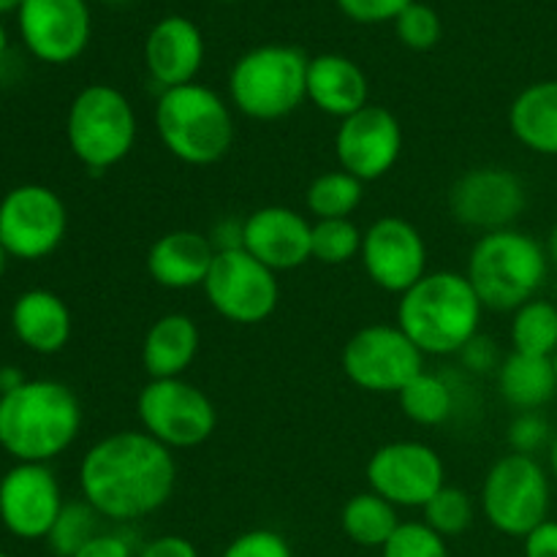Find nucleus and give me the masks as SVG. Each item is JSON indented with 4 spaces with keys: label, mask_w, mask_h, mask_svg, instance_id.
Instances as JSON below:
<instances>
[{
    "label": "nucleus",
    "mask_w": 557,
    "mask_h": 557,
    "mask_svg": "<svg viewBox=\"0 0 557 557\" xmlns=\"http://www.w3.org/2000/svg\"><path fill=\"white\" fill-rule=\"evenodd\" d=\"M22 0H0V14H9V11L20 9Z\"/></svg>",
    "instance_id": "46"
},
{
    "label": "nucleus",
    "mask_w": 557,
    "mask_h": 557,
    "mask_svg": "<svg viewBox=\"0 0 557 557\" xmlns=\"http://www.w3.org/2000/svg\"><path fill=\"white\" fill-rule=\"evenodd\" d=\"M136 557H199V549L194 547V542L185 536H156L145 544V547L136 553Z\"/></svg>",
    "instance_id": "41"
},
{
    "label": "nucleus",
    "mask_w": 557,
    "mask_h": 557,
    "mask_svg": "<svg viewBox=\"0 0 557 557\" xmlns=\"http://www.w3.org/2000/svg\"><path fill=\"white\" fill-rule=\"evenodd\" d=\"M205 36L188 16H163L145 38V69L161 90L196 82L205 65Z\"/></svg>",
    "instance_id": "20"
},
{
    "label": "nucleus",
    "mask_w": 557,
    "mask_h": 557,
    "mask_svg": "<svg viewBox=\"0 0 557 557\" xmlns=\"http://www.w3.org/2000/svg\"><path fill=\"white\" fill-rule=\"evenodd\" d=\"M218 250L210 234L194 228H174L161 234L147 250V272L169 292H188L205 286Z\"/></svg>",
    "instance_id": "21"
},
{
    "label": "nucleus",
    "mask_w": 557,
    "mask_h": 557,
    "mask_svg": "<svg viewBox=\"0 0 557 557\" xmlns=\"http://www.w3.org/2000/svg\"><path fill=\"white\" fill-rule=\"evenodd\" d=\"M441 16L428 3L413 0L406 11L395 20V33L400 38L403 47L413 49V52H428L441 41Z\"/></svg>",
    "instance_id": "35"
},
{
    "label": "nucleus",
    "mask_w": 557,
    "mask_h": 557,
    "mask_svg": "<svg viewBox=\"0 0 557 557\" xmlns=\"http://www.w3.org/2000/svg\"><path fill=\"white\" fill-rule=\"evenodd\" d=\"M397 403L408 422L419 424V428H441L455 417V386L444 379L441 373H430L422 370L413 381H408L400 392H397Z\"/></svg>",
    "instance_id": "28"
},
{
    "label": "nucleus",
    "mask_w": 557,
    "mask_h": 557,
    "mask_svg": "<svg viewBox=\"0 0 557 557\" xmlns=\"http://www.w3.org/2000/svg\"><path fill=\"white\" fill-rule=\"evenodd\" d=\"M82 403L69 384L54 379H27L0 395V449L14 462L49 466L79 438Z\"/></svg>",
    "instance_id": "2"
},
{
    "label": "nucleus",
    "mask_w": 557,
    "mask_h": 557,
    "mask_svg": "<svg viewBox=\"0 0 557 557\" xmlns=\"http://www.w3.org/2000/svg\"><path fill=\"white\" fill-rule=\"evenodd\" d=\"M0 557H11V555H5V553H0Z\"/></svg>",
    "instance_id": "51"
},
{
    "label": "nucleus",
    "mask_w": 557,
    "mask_h": 557,
    "mask_svg": "<svg viewBox=\"0 0 557 557\" xmlns=\"http://www.w3.org/2000/svg\"><path fill=\"white\" fill-rule=\"evenodd\" d=\"M156 131L161 145L188 166H212L228 156L237 139L234 107L199 82L161 90Z\"/></svg>",
    "instance_id": "4"
},
{
    "label": "nucleus",
    "mask_w": 557,
    "mask_h": 557,
    "mask_svg": "<svg viewBox=\"0 0 557 557\" xmlns=\"http://www.w3.org/2000/svg\"><path fill=\"white\" fill-rule=\"evenodd\" d=\"M177 487L174 451L145 430H117L85 451L79 462L82 500L103 520L139 522L172 500Z\"/></svg>",
    "instance_id": "1"
},
{
    "label": "nucleus",
    "mask_w": 557,
    "mask_h": 557,
    "mask_svg": "<svg viewBox=\"0 0 557 557\" xmlns=\"http://www.w3.org/2000/svg\"><path fill=\"white\" fill-rule=\"evenodd\" d=\"M368 490L395 509H424L446 484V466L438 451L422 441H389L370 455Z\"/></svg>",
    "instance_id": "13"
},
{
    "label": "nucleus",
    "mask_w": 557,
    "mask_h": 557,
    "mask_svg": "<svg viewBox=\"0 0 557 557\" xmlns=\"http://www.w3.org/2000/svg\"><path fill=\"white\" fill-rule=\"evenodd\" d=\"M457 357H460L462 368L471 370V373H476V375L498 373L500 362H504V359H500V351H498V346H495L493 337L482 335V332H479V335L473 337V341L468 343V346L462 348V351L457 354Z\"/></svg>",
    "instance_id": "39"
},
{
    "label": "nucleus",
    "mask_w": 557,
    "mask_h": 557,
    "mask_svg": "<svg viewBox=\"0 0 557 557\" xmlns=\"http://www.w3.org/2000/svg\"><path fill=\"white\" fill-rule=\"evenodd\" d=\"M141 430L166 449H196L218 428V411L205 389L185 379H150L136 397Z\"/></svg>",
    "instance_id": "9"
},
{
    "label": "nucleus",
    "mask_w": 557,
    "mask_h": 557,
    "mask_svg": "<svg viewBox=\"0 0 557 557\" xmlns=\"http://www.w3.org/2000/svg\"><path fill=\"white\" fill-rule=\"evenodd\" d=\"M506 438L515 455L536 457L544 446L553 444V430L539 411H522L511 419Z\"/></svg>",
    "instance_id": "36"
},
{
    "label": "nucleus",
    "mask_w": 557,
    "mask_h": 557,
    "mask_svg": "<svg viewBox=\"0 0 557 557\" xmlns=\"http://www.w3.org/2000/svg\"><path fill=\"white\" fill-rule=\"evenodd\" d=\"M549 471L557 479V433L553 435V444H549Z\"/></svg>",
    "instance_id": "45"
},
{
    "label": "nucleus",
    "mask_w": 557,
    "mask_h": 557,
    "mask_svg": "<svg viewBox=\"0 0 557 557\" xmlns=\"http://www.w3.org/2000/svg\"><path fill=\"white\" fill-rule=\"evenodd\" d=\"M553 359H555V373H557V354H555V357H553Z\"/></svg>",
    "instance_id": "50"
},
{
    "label": "nucleus",
    "mask_w": 557,
    "mask_h": 557,
    "mask_svg": "<svg viewBox=\"0 0 557 557\" xmlns=\"http://www.w3.org/2000/svg\"><path fill=\"white\" fill-rule=\"evenodd\" d=\"M74 557H136V555H134V547H131L128 536L114 531H101L98 536H92Z\"/></svg>",
    "instance_id": "40"
},
{
    "label": "nucleus",
    "mask_w": 557,
    "mask_h": 557,
    "mask_svg": "<svg viewBox=\"0 0 557 557\" xmlns=\"http://www.w3.org/2000/svg\"><path fill=\"white\" fill-rule=\"evenodd\" d=\"M9 259H11V256L5 253V248H3V245H0V277H3V272H5V261H9Z\"/></svg>",
    "instance_id": "48"
},
{
    "label": "nucleus",
    "mask_w": 557,
    "mask_h": 557,
    "mask_svg": "<svg viewBox=\"0 0 557 557\" xmlns=\"http://www.w3.org/2000/svg\"><path fill=\"white\" fill-rule=\"evenodd\" d=\"M509 131L525 150L557 158V79L520 90L509 107Z\"/></svg>",
    "instance_id": "25"
},
{
    "label": "nucleus",
    "mask_w": 557,
    "mask_h": 557,
    "mask_svg": "<svg viewBox=\"0 0 557 557\" xmlns=\"http://www.w3.org/2000/svg\"><path fill=\"white\" fill-rule=\"evenodd\" d=\"M549 272L547 248L520 228L482 234L468 253L466 277L484 310L515 313L539 297Z\"/></svg>",
    "instance_id": "5"
},
{
    "label": "nucleus",
    "mask_w": 557,
    "mask_h": 557,
    "mask_svg": "<svg viewBox=\"0 0 557 557\" xmlns=\"http://www.w3.org/2000/svg\"><path fill=\"white\" fill-rule=\"evenodd\" d=\"M139 136L134 103L120 87L92 82L82 87L65 114V141L90 172H109L131 156Z\"/></svg>",
    "instance_id": "7"
},
{
    "label": "nucleus",
    "mask_w": 557,
    "mask_h": 557,
    "mask_svg": "<svg viewBox=\"0 0 557 557\" xmlns=\"http://www.w3.org/2000/svg\"><path fill=\"white\" fill-rule=\"evenodd\" d=\"M25 375L20 373V370L14 368V364H5V368H0V395H5V392L16 389L20 384H25Z\"/></svg>",
    "instance_id": "43"
},
{
    "label": "nucleus",
    "mask_w": 557,
    "mask_h": 557,
    "mask_svg": "<svg viewBox=\"0 0 557 557\" xmlns=\"http://www.w3.org/2000/svg\"><path fill=\"white\" fill-rule=\"evenodd\" d=\"M308 101L330 117H351L370 103L368 74L346 54H315L308 63Z\"/></svg>",
    "instance_id": "23"
},
{
    "label": "nucleus",
    "mask_w": 557,
    "mask_h": 557,
    "mask_svg": "<svg viewBox=\"0 0 557 557\" xmlns=\"http://www.w3.org/2000/svg\"><path fill=\"white\" fill-rule=\"evenodd\" d=\"M343 373L373 395H397L424 370V354L397 324H368L343 346Z\"/></svg>",
    "instance_id": "11"
},
{
    "label": "nucleus",
    "mask_w": 557,
    "mask_h": 557,
    "mask_svg": "<svg viewBox=\"0 0 557 557\" xmlns=\"http://www.w3.org/2000/svg\"><path fill=\"white\" fill-rule=\"evenodd\" d=\"M221 557H294L292 544L286 536L270 528H256V531H245L223 549Z\"/></svg>",
    "instance_id": "37"
},
{
    "label": "nucleus",
    "mask_w": 557,
    "mask_h": 557,
    "mask_svg": "<svg viewBox=\"0 0 557 557\" xmlns=\"http://www.w3.org/2000/svg\"><path fill=\"white\" fill-rule=\"evenodd\" d=\"M381 557H449V547H446V539L422 520L400 522L395 536L381 549Z\"/></svg>",
    "instance_id": "34"
},
{
    "label": "nucleus",
    "mask_w": 557,
    "mask_h": 557,
    "mask_svg": "<svg viewBox=\"0 0 557 557\" xmlns=\"http://www.w3.org/2000/svg\"><path fill=\"white\" fill-rule=\"evenodd\" d=\"M65 232L69 210L49 185H16L0 199V245L11 259H47L63 245Z\"/></svg>",
    "instance_id": "12"
},
{
    "label": "nucleus",
    "mask_w": 557,
    "mask_h": 557,
    "mask_svg": "<svg viewBox=\"0 0 557 557\" xmlns=\"http://www.w3.org/2000/svg\"><path fill=\"white\" fill-rule=\"evenodd\" d=\"M313 221L294 207H259L243 221V248L272 272H292L313 261Z\"/></svg>",
    "instance_id": "19"
},
{
    "label": "nucleus",
    "mask_w": 557,
    "mask_h": 557,
    "mask_svg": "<svg viewBox=\"0 0 557 557\" xmlns=\"http://www.w3.org/2000/svg\"><path fill=\"white\" fill-rule=\"evenodd\" d=\"M544 248H547L549 264H555V267H557V223H555V226H553V232H549V237H547V245H544Z\"/></svg>",
    "instance_id": "44"
},
{
    "label": "nucleus",
    "mask_w": 557,
    "mask_h": 557,
    "mask_svg": "<svg viewBox=\"0 0 557 557\" xmlns=\"http://www.w3.org/2000/svg\"><path fill=\"white\" fill-rule=\"evenodd\" d=\"M63 506V487L44 462H14L0 476V522L22 542L47 539Z\"/></svg>",
    "instance_id": "15"
},
{
    "label": "nucleus",
    "mask_w": 557,
    "mask_h": 557,
    "mask_svg": "<svg viewBox=\"0 0 557 557\" xmlns=\"http://www.w3.org/2000/svg\"><path fill=\"white\" fill-rule=\"evenodd\" d=\"M11 332L33 354H60L74 332V315L60 294L49 288H27L11 305Z\"/></svg>",
    "instance_id": "22"
},
{
    "label": "nucleus",
    "mask_w": 557,
    "mask_h": 557,
    "mask_svg": "<svg viewBox=\"0 0 557 557\" xmlns=\"http://www.w3.org/2000/svg\"><path fill=\"white\" fill-rule=\"evenodd\" d=\"M484 305L466 272H428L400 294L395 324L424 357H455L482 332Z\"/></svg>",
    "instance_id": "3"
},
{
    "label": "nucleus",
    "mask_w": 557,
    "mask_h": 557,
    "mask_svg": "<svg viewBox=\"0 0 557 557\" xmlns=\"http://www.w3.org/2000/svg\"><path fill=\"white\" fill-rule=\"evenodd\" d=\"M473 520H476V504H473L471 493L462 487H451V484H444L422 509L424 525H430L444 539L462 536L473 525Z\"/></svg>",
    "instance_id": "32"
},
{
    "label": "nucleus",
    "mask_w": 557,
    "mask_h": 557,
    "mask_svg": "<svg viewBox=\"0 0 557 557\" xmlns=\"http://www.w3.org/2000/svg\"><path fill=\"white\" fill-rule=\"evenodd\" d=\"M5 49H9V33H5V27L0 25V58L5 54Z\"/></svg>",
    "instance_id": "47"
},
{
    "label": "nucleus",
    "mask_w": 557,
    "mask_h": 557,
    "mask_svg": "<svg viewBox=\"0 0 557 557\" xmlns=\"http://www.w3.org/2000/svg\"><path fill=\"white\" fill-rule=\"evenodd\" d=\"M101 520L103 517L87 500H65L47 536L49 549L58 557H74L92 536L101 533Z\"/></svg>",
    "instance_id": "31"
},
{
    "label": "nucleus",
    "mask_w": 557,
    "mask_h": 557,
    "mask_svg": "<svg viewBox=\"0 0 557 557\" xmlns=\"http://www.w3.org/2000/svg\"><path fill=\"white\" fill-rule=\"evenodd\" d=\"M403 152V125L379 103H368L341 120L335 131V158L343 172L362 183H375L397 166Z\"/></svg>",
    "instance_id": "17"
},
{
    "label": "nucleus",
    "mask_w": 557,
    "mask_h": 557,
    "mask_svg": "<svg viewBox=\"0 0 557 557\" xmlns=\"http://www.w3.org/2000/svg\"><path fill=\"white\" fill-rule=\"evenodd\" d=\"M498 392L517 413L542 411L557 395V373L553 357H531L511 351L498 368Z\"/></svg>",
    "instance_id": "26"
},
{
    "label": "nucleus",
    "mask_w": 557,
    "mask_h": 557,
    "mask_svg": "<svg viewBox=\"0 0 557 557\" xmlns=\"http://www.w3.org/2000/svg\"><path fill=\"white\" fill-rule=\"evenodd\" d=\"M362 237L351 218H332V221H313V261L326 267H341L359 259L362 253Z\"/></svg>",
    "instance_id": "33"
},
{
    "label": "nucleus",
    "mask_w": 557,
    "mask_h": 557,
    "mask_svg": "<svg viewBox=\"0 0 557 557\" xmlns=\"http://www.w3.org/2000/svg\"><path fill=\"white\" fill-rule=\"evenodd\" d=\"M482 515L498 533L525 539L533 528L549 520L553 487L549 473L536 457L504 455L490 466L482 484Z\"/></svg>",
    "instance_id": "8"
},
{
    "label": "nucleus",
    "mask_w": 557,
    "mask_h": 557,
    "mask_svg": "<svg viewBox=\"0 0 557 557\" xmlns=\"http://www.w3.org/2000/svg\"><path fill=\"white\" fill-rule=\"evenodd\" d=\"M27 52L49 65H69L90 44L87 0H22L16 9Z\"/></svg>",
    "instance_id": "18"
},
{
    "label": "nucleus",
    "mask_w": 557,
    "mask_h": 557,
    "mask_svg": "<svg viewBox=\"0 0 557 557\" xmlns=\"http://www.w3.org/2000/svg\"><path fill=\"white\" fill-rule=\"evenodd\" d=\"M528 205L525 183L511 169L476 166L455 180L449 210L460 226L482 234L515 228Z\"/></svg>",
    "instance_id": "14"
},
{
    "label": "nucleus",
    "mask_w": 557,
    "mask_h": 557,
    "mask_svg": "<svg viewBox=\"0 0 557 557\" xmlns=\"http://www.w3.org/2000/svg\"><path fill=\"white\" fill-rule=\"evenodd\" d=\"M341 525L357 547L384 549V544L400 528V517L389 500L368 490V493H357L354 498H348L341 511Z\"/></svg>",
    "instance_id": "27"
},
{
    "label": "nucleus",
    "mask_w": 557,
    "mask_h": 557,
    "mask_svg": "<svg viewBox=\"0 0 557 557\" xmlns=\"http://www.w3.org/2000/svg\"><path fill=\"white\" fill-rule=\"evenodd\" d=\"M201 335L188 313H163L141 341V368L150 379H183L199 357Z\"/></svg>",
    "instance_id": "24"
},
{
    "label": "nucleus",
    "mask_w": 557,
    "mask_h": 557,
    "mask_svg": "<svg viewBox=\"0 0 557 557\" xmlns=\"http://www.w3.org/2000/svg\"><path fill=\"white\" fill-rule=\"evenodd\" d=\"M364 199V183L343 169L319 174L308 185L305 207L315 221H332V218H351Z\"/></svg>",
    "instance_id": "30"
},
{
    "label": "nucleus",
    "mask_w": 557,
    "mask_h": 557,
    "mask_svg": "<svg viewBox=\"0 0 557 557\" xmlns=\"http://www.w3.org/2000/svg\"><path fill=\"white\" fill-rule=\"evenodd\" d=\"M337 9L359 25H384L395 22L413 0H335Z\"/></svg>",
    "instance_id": "38"
},
{
    "label": "nucleus",
    "mask_w": 557,
    "mask_h": 557,
    "mask_svg": "<svg viewBox=\"0 0 557 557\" xmlns=\"http://www.w3.org/2000/svg\"><path fill=\"white\" fill-rule=\"evenodd\" d=\"M103 3H112V5H120V3H131V0H103Z\"/></svg>",
    "instance_id": "49"
},
{
    "label": "nucleus",
    "mask_w": 557,
    "mask_h": 557,
    "mask_svg": "<svg viewBox=\"0 0 557 557\" xmlns=\"http://www.w3.org/2000/svg\"><path fill=\"white\" fill-rule=\"evenodd\" d=\"M201 292L221 319L239 326L261 324L281 302L277 272L253 259L245 248L221 250Z\"/></svg>",
    "instance_id": "10"
},
{
    "label": "nucleus",
    "mask_w": 557,
    "mask_h": 557,
    "mask_svg": "<svg viewBox=\"0 0 557 557\" xmlns=\"http://www.w3.org/2000/svg\"><path fill=\"white\" fill-rule=\"evenodd\" d=\"M511 351L531 357H555L557 354V308L536 297L511 313L509 324Z\"/></svg>",
    "instance_id": "29"
},
{
    "label": "nucleus",
    "mask_w": 557,
    "mask_h": 557,
    "mask_svg": "<svg viewBox=\"0 0 557 557\" xmlns=\"http://www.w3.org/2000/svg\"><path fill=\"white\" fill-rule=\"evenodd\" d=\"M310 58L292 44L248 49L228 74V103L259 123L288 117L308 101Z\"/></svg>",
    "instance_id": "6"
},
{
    "label": "nucleus",
    "mask_w": 557,
    "mask_h": 557,
    "mask_svg": "<svg viewBox=\"0 0 557 557\" xmlns=\"http://www.w3.org/2000/svg\"><path fill=\"white\" fill-rule=\"evenodd\" d=\"M522 542L525 557H557V520H544Z\"/></svg>",
    "instance_id": "42"
},
{
    "label": "nucleus",
    "mask_w": 557,
    "mask_h": 557,
    "mask_svg": "<svg viewBox=\"0 0 557 557\" xmlns=\"http://www.w3.org/2000/svg\"><path fill=\"white\" fill-rule=\"evenodd\" d=\"M370 281L389 294H406L428 275V243L411 221L384 215L368 226L359 253Z\"/></svg>",
    "instance_id": "16"
},
{
    "label": "nucleus",
    "mask_w": 557,
    "mask_h": 557,
    "mask_svg": "<svg viewBox=\"0 0 557 557\" xmlns=\"http://www.w3.org/2000/svg\"><path fill=\"white\" fill-rule=\"evenodd\" d=\"M226 3H228V0H226Z\"/></svg>",
    "instance_id": "52"
}]
</instances>
